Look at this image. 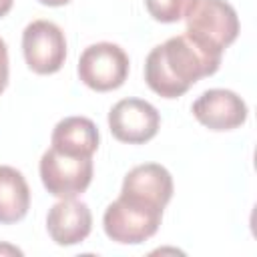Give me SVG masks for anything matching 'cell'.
I'll use <instances>...</instances> for the list:
<instances>
[{
	"label": "cell",
	"instance_id": "obj_5",
	"mask_svg": "<svg viewBox=\"0 0 257 257\" xmlns=\"http://www.w3.org/2000/svg\"><path fill=\"white\" fill-rule=\"evenodd\" d=\"M22 52L32 72L54 74L66 58L64 32L50 20H32L22 32Z\"/></svg>",
	"mask_w": 257,
	"mask_h": 257
},
{
	"label": "cell",
	"instance_id": "obj_13",
	"mask_svg": "<svg viewBox=\"0 0 257 257\" xmlns=\"http://www.w3.org/2000/svg\"><path fill=\"white\" fill-rule=\"evenodd\" d=\"M195 0H145L149 14L159 22H179Z\"/></svg>",
	"mask_w": 257,
	"mask_h": 257
},
{
	"label": "cell",
	"instance_id": "obj_11",
	"mask_svg": "<svg viewBox=\"0 0 257 257\" xmlns=\"http://www.w3.org/2000/svg\"><path fill=\"white\" fill-rule=\"evenodd\" d=\"M98 128L86 116H66L56 122L50 145L70 157H92L98 149Z\"/></svg>",
	"mask_w": 257,
	"mask_h": 257
},
{
	"label": "cell",
	"instance_id": "obj_12",
	"mask_svg": "<svg viewBox=\"0 0 257 257\" xmlns=\"http://www.w3.org/2000/svg\"><path fill=\"white\" fill-rule=\"evenodd\" d=\"M30 189L24 175L8 165H0V223L10 225L26 217Z\"/></svg>",
	"mask_w": 257,
	"mask_h": 257
},
{
	"label": "cell",
	"instance_id": "obj_16",
	"mask_svg": "<svg viewBox=\"0 0 257 257\" xmlns=\"http://www.w3.org/2000/svg\"><path fill=\"white\" fill-rule=\"evenodd\" d=\"M40 4H44V6H64V4H68L70 0H38Z\"/></svg>",
	"mask_w": 257,
	"mask_h": 257
},
{
	"label": "cell",
	"instance_id": "obj_14",
	"mask_svg": "<svg viewBox=\"0 0 257 257\" xmlns=\"http://www.w3.org/2000/svg\"><path fill=\"white\" fill-rule=\"evenodd\" d=\"M8 84V48L6 42L0 38V94Z\"/></svg>",
	"mask_w": 257,
	"mask_h": 257
},
{
	"label": "cell",
	"instance_id": "obj_1",
	"mask_svg": "<svg viewBox=\"0 0 257 257\" xmlns=\"http://www.w3.org/2000/svg\"><path fill=\"white\" fill-rule=\"evenodd\" d=\"M221 58L207 54L187 34L169 38L155 46L145 60V80L163 98L185 94L197 80L219 70Z\"/></svg>",
	"mask_w": 257,
	"mask_h": 257
},
{
	"label": "cell",
	"instance_id": "obj_9",
	"mask_svg": "<svg viewBox=\"0 0 257 257\" xmlns=\"http://www.w3.org/2000/svg\"><path fill=\"white\" fill-rule=\"evenodd\" d=\"M195 118L211 131H233L247 120L245 100L227 88H209L193 102Z\"/></svg>",
	"mask_w": 257,
	"mask_h": 257
},
{
	"label": "cell",
	"instance_id": "obj_8",
	"mask_svg": "<svg viewBox=\"0 0 257 257\" xmlns=\"http://www.w3.org/2000/svg\"><path fill=\"white\" fill-rule=\"evenodd\" d=\"M159 110L143 98H122L108 112V128L120 143L143 145L159 133Z\"/></svg>",
	"mask_w": 257,
	"mask_h": 257
},
{
	"label": "cell",
	"instance_id": "obj_3",
	"mask_svg": "<svg viewBox=\"0 0 257 257\" xmlns=\"http://www.w3.org/2000/svg\"><path fill=\"white\" fill-rule=\"evenodd\" d=\"M78 76L96 92L114 90L122 86L128 76V56L118 44L112 42L90 44L80 54Z\"/></svg>",
	"mask_w": 257,
	"mask_h": 257
},
{
	"label": "cell",
	"instance_id": "obj_2",
	"mask_svg": "<svg viewBox=\"0 0 257 257\" xmlns=\"http://www.w3.org/2000/svg\"><path fill=\"white\" fill-rule=\"evenodd\" d=\"M185 34L207 54L223 58V50L239 34L235 8L225 0H195L187 14Z\"/></svg>",
	"mask_w": 257,
	"mask_h": 257
},
{
	"label": "cell",
	"instance_id": "obj_10",
	"mask_svg": "<svg viewBox=\"0 0 257 257\" xmlns=\"http://www.w3.org/2000/svg\"><path fill=\"white\" fill-rule=\"evenodd\" d=\"M46 229L56 245L68 247L82 243L92 229V213L86 203L68 197L54 203L46 217Z\"/></svg>",
	"mask_w": 257,
	"mask_h": 257
},
{
	"label": "cell",
	"instance_id": "obj_7",
	"mask_svg": "<svg viewBox=\"0 0 257 257\" xmlns=\"http://www.w3.org/2000/svg\"><path fill=\"white\" fill-rule=\"evenodd\" d=\"M163 213L137 207L122 201L120 197L112 201L102 217V227L108 239L122 245H137L151 239L161 225Z\"/></svg>",
	"mask_w": 257,
	"mask_h": 257
},
{
	"label": "cell",
	"instance_id": "obj_15",
	"mask_svg": "<svg viewBox=\"0 0 257 257\" xmlns=\"http://www.w3.org/2000/svg\"><path fill=\"white\" fill-rule=\"evenodd\" d=\"M12 4H14V0H0V18L6 16V14L10 12Z\"/></svg>",
	"mask_w": 257,
	"mask_h": 257
},
{
	"label": "cell",
	"instance_id": "obj_6",
	"mask_svg": "<svg viewBox=\"0 0 257 257\" xmlns=\"http://www.w3.org/2000/svg\"><path fill=\"white\" fill-rule=\"evenodd\" d=\"M118 197L137 207L163 213L173 197V177L163 165H139L126 173Z\"/></svg>",
	"mask_w": 257,
	"mask_h": 257
},
{
	"label": "cell",
	"instance_id": "obj_4",
	"mask_svg": "<svg viewBox=\"0 0 257 257\" xmlns=\"http://www.w3.org/2000/svg\"><path fill=\"white\" fill-rule=\"evenodd\" d=\"M38 169L44 189L60 199L84 193L92 181V157H70L52 147L42 155Z\"/></svg>",
	"mask_w": 257,
	"mask_h": 257
}]
</instances>
